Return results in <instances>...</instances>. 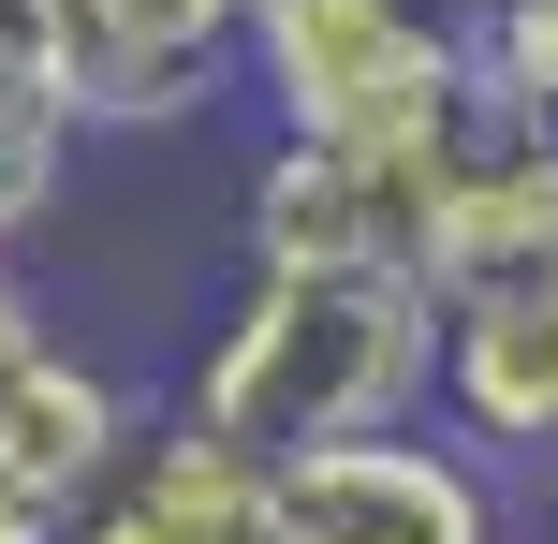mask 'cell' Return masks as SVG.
Instances as JSON below:
<instances>
[{
  "label": "cell",
  "instance_id": "cell-1",
  "mask_svg": "<svg viewBox=\"0 0 558 544\" xmlns=\"http://www.w3.org/2000/svg\"><path fill=\"white\" fill-rule=\"evenodd\" d=\"M426 383H441V294L251 265V294L221 310V339L177 383V412L235 471H294V457H338V442L426 427Z\"/></svg>",
  "mask_w": 558,
  "mask_h": 544
},
{
  "label": "cell",
  "instance_id": "cell-2",
  "mask_svg": "<svg viewBox=\"0 0 558 544\" xmlns=\"http://www.w3.org/2000/svg\"><path fill=\"white\" fill-rule=\"evenodd\" d=\"M251 88L279 147L338 162H412L471 104V29L426 0H251Z\"/></svg>",
  "mask_w": 558,
  "mask_h": 544
},
{
  "label": "cell",
  "instance_id": "cell-3",
  "mask_svg": "<svg viewBox=\"0 0 558 544\" xmlns=\"http://www.w3.org/2000/svg\"><path fill=\"white\" fill-rule=\"evenodd\" d=\"M265 530L279 544H514L500 516V471L441 427H397V442H338V457L265 471Z\"/></svg>",
  "mask_w": 558,
  "mask_h": 544
},
{
  "label": "cell",
  "instance_id": "cell-4",
  "mask_svg": "<svg viewBox=\"0 0 558 544\" xmlns=\"http://www.w3.org/2000/svg\"><path fill=\"white\" fill-rule=\"evenodd\" d=\"M426 221H441V147H412V162L265 147L251 162V265H294V280H412L426 294Z\"/></svg>",
  "mask_w": 558,
  "mask_h": 544
},
{
  "label": "cell",
  "instance_id": "cell-5",
  "mask_svg": "<svg viewBox=\"0 0 558 544\" xmlns=\"http://www.w3.org/2000/svg\"><path fill=\"white\" fill-rule=\"evenodd\" d=\"M45 45L88 133H162L251 59V0H45Z\"/></svg>",
  "mask_w": 558,
  "mask_h": 544
},
{
  "label": "cell",
  "instance_id": "cell-6",
  "mask_svg": "<svg viewBox=\"0 0 558 544\" xmlns=\"http://www.w3.org/2000/svg\"><path fill=\"white\" fill-rule=\"evenodd\" d=\"M133 383L74 339H29L0 368V544H74V516L104 500L118 442H133Z\"/></svg>",
  "mask_w": 558,
  "mask_h": 544
},
{
  "label": "cell",
  "instance_id": "cell-7",
  "mask_svg": "<svg viewBox=\"0 0 558 544\" xmlns=\"http://www.w3.org/2000/svg\"><path fill=\"white\" fill-rule=\"evenodd\" d=\"M558 280V133L514 104H456L441 133V221H426V294H500Z\"/></svg>",
  "mask_w": 558,
  "mask_h": 544
},
{
  "label": "cell",
  "instance_id": "cell-8",
  "mask_svg": "<svg viewBox=\"0 0 558 544\" xmlns=\"http://www.w3.org/2000/svg\"><path fill=\"white\" fill-rule=\"evenodd\" d=\"M426 427L500 457H558V280H500V294H441V383Z\"/></svg>",
  "mask_w": 558,
  "mask_h": 544
},
{
  "label": "cell",
  "instance_id": "cell-9",
  "mask_svg": "<svg viewBox=\"0 0 558 544\" xmlns=\"http://www.w3.org/2000/svg\"><path fill=\"white\" fill-rule=\"evenodd\" d=\"M74 544H279V530H265V471H235L192 412H147L104 500L74 516Z\"/></svg>",
  "mask_w": 558,
  "mask_h": 544
},
{
  "label": "cell",
  "instance_id": "cell-10",
  "mask_svg": "<svg viewBox=\"0 0 558 544\" xmlns=\"http://www.w3.org/2000/svg\"><path fill=\"white\" fill-rule=\"evenodd\" d=\"M74 147H88V118H74V88H59L45 0H0V265H15V251H29V221L59 206Z\"/></svg>",
  "mask_w": 558,
  "mask_h": 544
},
{
  "label": "cell",
  "instance_id": "cell-11",
  "mask_svg": "<svg viewBox=\"0 0 558 544\" xmlns=\"http://www.w3.org/2000/svg\"><path fill=\"white\" fill-rule=\"evenodd\" d=\"M471 88L558 133V0H500V15L471 29Z\"/></svg>",
  "mask_w": 558,
  "mask_h": 544
},
{
  "label": "cell",
  "instance_id": "cell-12",
  "mask_svg": "<svg viewBox=\"0 0 558 544\" xmlns=\"http://www.w3.org/2000/svg\"><path fill=\"white\" fill-rule=\"evenodd\" d=\"M426 15H456V29H485V15H500V0H426Z\"/></svg>",
  "mask_w": 558,
  "mask_h": 544
}]
</instances>
